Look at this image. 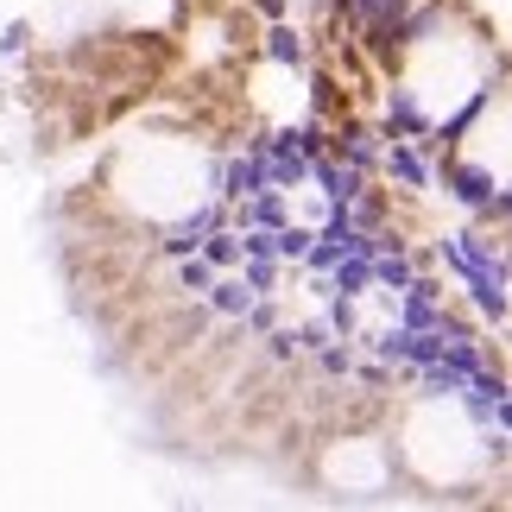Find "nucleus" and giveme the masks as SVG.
Returning a JSON list of instances; mask_svg holds the SVG:
<instances>
[{
	"label": "nucleus",
	"instance_id": "2",
	"mask_svg": "<svg viewBox=\"0 0 512 512\" xmlns=\"http://www.w3.org/2000/svg\"><path fill=\"white\" fill-rule=\"evenodd\" d=\"M266 171L279 177V184H291V177H304V152L291 146V140H279V146H266Z\"/></svg>",
	"mask_w": 512,
	"mask_h": 512
},
{
	"label": "nucleus",
	"instance_id": "4",
	"mask_svg": "<svg viewBox=\"0 0 512 512\" xmlns=\"http://www.w3.org/2000/svg\"><path fill=\"white\" fill-rule=\"evenodd\" d=\"M456 184H462V196H468V203H494L500 209V190H494V177H487V171H456Z\"/></svg>",
	"mask_w": 512,
	"mask_h": 512
},
{
	"label": "nucleus",
	"instance_id": "8",
	"mask_svg": "<svg viewBox=\"0 0 512 512\" xmlns=\"http://www.w3.org/2000/svg\"><path fill=\"white\" fill-rule=\"evenodd\" d=\"M234 253H241V241H234V234H209V260H215V266H228Z\"/></svg>",
	"mask_w": 512,
	"mask_h": 512
},
{
	"label": "nucleus",
	"instance_id": "10",
	"mask_svg": "<svg viewBox=\"0 0 512 512\" xmlns=\"http://www.w3.org/2000/svg\"><path fill=\"white\" fill-rule=\"evenodd\" d=\"M373 272H380V279H386V285H405V279H411V272H405V260H399V253H392V260H373Z\"/></svg>",
	"mask_w": 512,
	"mask_h": 512
},
{
	"label": "nucleus",
	"instance_id": "5",
	"mask_svg": "<svg viewBox=\"0 0 512 512\" xmlns=\"http://www.w3.org/2000/svg\"><path fill=\"white\" fill-rule=\"evenodd\" d=\"M260 184H266L260 165H234V171H228V190H234V196H266Z\"/></svg>",
	"mask_w": 512,
	"mask_h": 512
},
{
	"label": "nucleus",
	"instance_id": "7",
	"mask_svg": "<svg viewBox=\"0 0 512 512\" xmlns=\"http://www.w3.org/2000/svg\"><path fill=\"white\" fill-rule=\"evenodd\" d=\"M203 228H209V215H196L190 228H171V241H165V247H171V253H190V247H196V234H203Z\"/></svg>",
	"mask_w": 512,
	"mask_h": 512
},
{
	"label": "nucleus",
	"instance_id": "11",
	"mask_svg": "<svg viewBox=\"0 0 512 512\" xmlns=\"http://www.w3.org/2000/svg\"><path fill=\"white\" fill-rule=\"evenodd\" d=\"M354 7H361V13H380V7H386V0H354Z\"/></svg>",
	"mask_w": 512,
	"mask_h": 512
},
{
	"label": "nucleus",
	"instance_id": "1",
	"mask_svg": "<svg viewBox=\"0 0 512 512\" xmlns=\"http://www.w3.org/2000/svg\"><path fill=\"white\" fill-rule=\"evenodd\" d=\"M449 260H456V266L468 272V279H475V298H481L487 310H494V317H506V266L494 260V253L475 247V241L462 234V241H449Z\"/></svg>",
	"mask_w": 512,
	"mask_h": 512
},
{
	"label": "nucleus",
	"instance_id": "9",
	"mask_svg": "<svg viewBox=\"0 0 512 512\" xmlns=\"http://www.w3.org/2000/svg\"><path fill=\"white\" fill-rule=\"evenodd\" d=\"M392 171H399V177H405V184H424V165H418V159H411V152H392Z\"/></svg>",
	"mask_w": 512,
	"mask_h": 512
},
{
	"label": "nucleus",
	"instance_id": "3",
	"mask_svg": "<svg viewBox=\"0 0 512 512\" xmlns=\"http://www.w3.org/2000/svg\"><path fill=\"white\" fill-rule=\"evenodd\" d=\"M215 310H228V317H253V285H241V279L215 285Z\"/></svg>",
	"mask_w": 512,
	"mask_h": 512
},
{
	"label": "nucleus",
	"instance_id": "6",
	"mask_svg": "<svg viewBox=\"0 0 512 512\" xmlns=\"http://www.w3.org/2000/svg\"><path fill=\"white\" fill-rule=\"evenodd\" d=\"M317 177L329 184V196H336V203H354V177H348V171H336V165H317Z\"/></svg>",
	"mask_w": 512,
	"mask_h": 512
}]
</instances>
